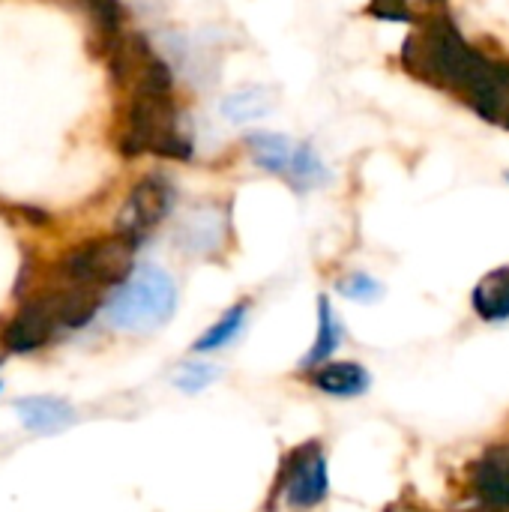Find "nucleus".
Here are the masks:
<instances>
[{"instance_id": "nucleus-1", "label": "nucleus", "mask_w": 509, "mask_h": 512, "mask_svg": "<svg viewBox=\"0 0 509 512\" xmlns=\"http://www.w3.org/2000/svg\"><path fill=\"white\" fill-rule=\"evenodd\" d=\"M111 72L129 87L117 147L123 156H159L189 162L195 141L174 99V72L144 36H120L111 45Z\"/></svg>"}, {"instance_id": "nucleus-2", "label": "nucleus", "mask_w": 509, "mask_h": 512, "mask_svg": "<svg viewBox=\"0 0 509 512\" xmlns=\"http://www.w3.org/2000/svg\"><path fill=\"white\" fill-rule=\"evenodd\" d=\"M402 66L423 84L459 96L477 117L495 111L507 93V57L474 48L450 15L429 18L408 33Z\"/></svg>"}, {"instance_id": "nucleus-3", "label": "nucleus", "mask_w": 509, "mask_h": 512, "mask_svg": "<svg viewBox=\"0 0 509 512\" xmlns=\"http://www.w3.org/2000/svg\"><path fill=\"white\" fill-rule=\"evenodd\" d=\"M102 309L108 324L120 333H153L171 321L177 309V285L162 267L141 264L111 291Z\"/></svg>"}, {"instance_id": "nucleus-4", "label": "nucleus", "mask_w": 509, "mask_h": 512, "mask_svg": "<svg viewBox=\"0 0 509 512\" xmlns=\"http://www.w3.org/2000/svg\"><path fill=\"white\" fill-rule=\"evenodd\" d=\"M135 249L138 246L117 231L111 237L87 240L63 255L57 276H63L66 282L93 288V291H105V288L114 291L117 285H123L132 276Z\"/></svg>"}, {"instance_id": "nucleus-5", "label": "nucleus", "mask_w": 509, "mask_h": 512, "mask_svg": "<svg viewBox=\"0 0 509 512\" xmlns=\"http://www.w3.org/2000/svg\"><path fill=\"white\" fill-rule=\"evenodd\" d=\"M330 495V468L321 441L297 444L285 459L273 483V501H282L288 510L309 512L321 507Z\"/></svg>"}, {"instance_id": "nucleus-6", "label": "nucleus", "mask_w": 509, "mask_h": 512, "mask_svg": "<svg viewBox=\"0 0 509 512\" xmlns=\"http://www.w3.org/2000/svg\"><path fill=\"white\" fill-rule=\"evenodd\" d=\"M174 201H177V189L165 174H159V171L144 174L129 189V195L117 213V234H123L135 246H141L171 216Z\"/></svg>"}, {"instance_id": "nucleus-7", "label": "nucleus", "mask_w": 509, "mask_h": 512, "mask_svg": "<svg viewBox=\"0 0 509 512\" xmlns=\"http://www.w3.org/2000/svg\"><path fill=\"white\" fill-rule=\"evenodd\" d=\"M57 321L48 309V303L42 300V294L30 297L3 327L0 333V342L6 351H15V354H30L42 345H48L54 336H57Z\"/></svg>"}, {"instance_id": "nucleus-8", "label": "nucleus", "mask_w": 509, "mask_h": 512, "mask_svg": "<svg viewBox=\"0 0 509 512\" xmlns=\"http://www.w3.org/2000/svg\"><path fill=\"white\" fill-rule=\"evenodd\" d=\"M468 489L480 510L509 512V444L489 447L468 474Z\"/></svg>"}, {"instance_id": "nucleus-9", "label": "nucleus", "mask_w": 509, "mask_h": 512, "mask_svg": "<svg viewBox=\"0 0 509 512\" xmlns=\"http://www.w3.org/2000/svg\"><path fill=\"white\" fill-rule=\"evenodd\" d=\"M231 234V213L228 207L207 204L186 216L180 225V246L192 255H216Z\"/></svg>"}, {"instance_id": "nucleus-10", "label": "nucleus", "mask_w": 509, "mask_h": 512, "mask_svg": "<svg viewBox=\"0 0 509 512\" xmlns=\"http://www.w3.org/2000/svg\"><path fill=\"white\" fill-rule=\"evenodd\" d=\"M306 375H309V384L330 399H357L372 384L369 369L363 363H354V360H339V363L327 360Z\"/></svg>"}, {"instance_id": "nucleus-11", "label": "nucleus", "mask_w": 509, "mask_h": 512, "mask_svg": "<svg viewBox=\"0 0 509 512\" xmlns=\"http://www.w3.org/2000/svg\"><path fill=\"white\" fill-rule=\"evenodd\" d=\"M15 411L24 423V429L36 435H54L75 423V408L66 399L57 396H27L15 402Z\"/></svg>"}, {"instance_id": "nucleus-12", "label": "nucleus", "mask_w": 509, "mask_h": 512, "mask_svg": "<svg viewBox=\"0 0 509 512\" xmlns=\"http://www.w3.org/2000/svg\"><path fill=\"white\" fill-rule=\"evenodd\" d=\"M471 309L486 324L509 321V267L489 270L471 291Z\"/></svg>"}, {"instance_id": "nucleus-13", "label": "nucleus", "mask_w": 509, "mask_h": 512, "mask_svg": "<svg viewBox=\"0 0 509 512\" xmlns=\"http://www.w3.org/2000/svg\"><path fill=\"white\" fill-rule=\"evenodd\" d=\"M243 144H246V153H249V159L255 162L258 171H267V174H276V177L285 180V174L291 168V159H294L297 141H291L282 132H249L243 138Z\"/></svg>"}, {"instance_id": "nucleus-14", "label": "nucleus", "mask_w": 509, "mask_h": 512, "mask_svg": "<svg viewBox=\"0 0 509 512\" xmlns=\"http://www.w3.org/2000/svg\"><path fill=\"white\" fill-rule=\"evenodd\" d=\"M342 339H345L342 321H339V315H336L330 297L321 294V297H318V333H315L312 348H309L306 357L300 360V369H303V372H312L315 366L327 363V360L339 351Z\"/></svg>"}, {"instance_id": "nucleus-15", "label": "nucleus", "mask_w": 509, "mask_h": 512, "mask_svg": "<svg viewBox=\"0 0 509 512\" xmlns=\"http://www.w3.org/2000/svg\"><path fill=\"white\" fill-rule=\"evenodd\" d=\"M330 168L324 165L321 153L309 144V141H297L294 147V159H291V168L285 174V183L297 192H312V189H321L330 183Z\"/></svg>"}, {"instance_id": "nucleus-16", "label": "nucleus", "mask_w": 509, "mask_h": 512, "mask_svg": "<svg viewBox=\"0 0 509 512\" xmlns=\"http://www.w3.org/2000/svg\"><path fill=\"white\" fill-rule=\"evenodd\" d=\"M270 93L264 87H240L234 93H228L222 102H219V111L228 123L234 126H243V123H255L261 117H267L270 111Z\"/></svg>"}, {"instance_id": "nucleus-17", "label": "nucleus", "mask_w": 509, "mask_h": 512, "mask_svg": "<svg viewBox=\"0 0 509 512\" xmlns=\"http://www.w3.org/2000/svg\"><path fill=\"white\" fill-rule=\"evenodd\" d=\"M246 315H249V300H240V303L228 306V309L222 312V318H219L216 324H210V327L204 330V336L192 345V351H195V354H210V351L225 348L228 342H234V339L240 336V330H243V324H246Z\"/></svg>"}, {"instance_id": "nucleus-18", "label": "nucleus", "mask_w": 509, "mask_h": 512, "mask_svg": "<svg viewBox=\"0 0 509 512\" xmlns=\"http://www.w3.org/2000/svg\"><path fill=\"white\" fill-rule=\"evenodd\" d=\"M81 3H84V9L90 15L93 27L108 39V45L123 36V6H120V0H81Z\"/></svg>"}, {"instance_id": "nucleus-19", "label": "nucleus", "mask_w": 509, "mask_h": 512, "mask_svg": "<svg viewBox=\"0 0 509 512\" xmlns=\"http://www.w3.org/2000/svg\"><path fill=\"white\" fill-rule=\"evenodd\" d=\"M339 291L354 300V303H372L381 297V282L372 279L369 273H348L342 282H339Z\"/></svg>"}, {"instance_id": "nucleus-20", "label": "nucleus", "mask_w": 509, "mask_h": 512, "mask_svg": "<svg viewBox=\"0 0 509 512\" xmlns=\"http://www.w3.org/2000/svg\"><path fill=\"white\" fill-rule=\"evenodd\" d=\"M216 378H219V369H216V366H210V363H189V366H183V369L177 372L174 384H177L183 393H198V390L210 387Z\"/></svg>"}, {"instance_id": "nucleus-21", "label": "nucleus", "mask_w": 509, "mask_h": 512, "mask_svg": "<svg viewBox=\"0 0 509 512\" xmlns=\"http://www.w3.org/2000/svg\"><path fill=\"white\" fill-rule=\"evenodd\" d=\"M366 12L378 21H399V24H411V27L417 24L411 0H372L366 6Z\"/></svg>"}, {"instance_id": "nucleus-22", "label": "nucleus", "mask_w": 509, "mask_h": 512, "mask_svg": "<svg viewBox=\"0 0 509 512\" xmlns=\"http://www.w3.org/2000/svg\"><path fill=\"white\" fill-rule=\"evenodd\" d=\"M504 177H507V180H509V171H507V174H504Z\"/></svg>"}]
</instances>
